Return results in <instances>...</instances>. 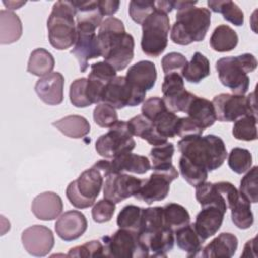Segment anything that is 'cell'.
Returning <instances> with one entry per match:
<instances>
[{"mask_svg":"<svg viewBox=\"0 0 258 258\" xmlns=\"http://www.w3.org/2000/svg\"><path fill=\"white\" fill-rule=\"evenodd\" d=\"M22 35V22L13 11H0V42L10 44L17 41Z\"/></svg>","mask_w":258,"mask_h":258,"instance_id":"obj_30","label":"cell"},{"mask_svg":"<svg viewBox=\"0 0 258 258\" xmlns=\"http://www.w3.org/2000/svg\"><path fill=\"white\" fill-rule=\"evenodd\" d=\"M184 113H186L187 117L204 130L214 125L217 121L216 111L212 101L197 95L192 97Z\"/></svg>","mask_w":258,"mask_h":258,"instance_id":"obj_26","label":"cell"},{"mask_svg":"<svg viewBox=\"0 0 258 258\" xmlns=\"http://www.w3.org/2000/svg\"><path fill=\"white\" fill-rule=\"evenodd\" d=\"M257 171L258 167L253 166L247 172V174L241 179L239 194L248 202L256 204L258 202L257 191Z\"/></svg>","mask_w":258,"mask_h":258,"instance_id":"obj_45","label":"cell"},{"mask_svg":"<svg viewBox=\"0 0 258 258\" xmlns=\"http://www.w3.org/2000/svg\"><path fill=\"white\" fill-rule=\"evenodd\" d=\"M98 5L102 15L111 16L115 14L120 6V1L118 0H99Z\"/></svg>","mask_w":258,"mask_h":258,"instance_id":"obj_54","label":"cell"},{"mask_svg":"<svg viewBox=\"0 0 258 258\" xmlns=\"http://www.w3.org/2000/svg\"><path fill=\"white\" fill-rule=\"evenodd\" d=\"M103 184V174L92 166L83 171L76 180L69 183L66 195L75 208L86 209L95 204Z\"/></svg>","mask_w":258,"mask_h":258,"instance_id":"obj_7","label":"cell"},{"mask_svg":"<svg viewBox=\"0 0 258 258\" xmlns=\"http://www.w3.org/2000/svg\"><path fill=\"white\" fill-rule=\"evenodd\" d=\"M225 213L226 212L216 206L203 207L202 211L196 217L194 226L197 233L204 241L214 236L220 230Z\"/></svg>","mask_w":258,"mask_h":258,"instance_id":"obj_24","label":"cell"},{"mask_svg":"<svg viewBox=\"0 0 258 258\" xmlns=\"http://www.w3.org/2000/svg\"><path fill=\"white\" fill-rule=\"evenodd\" d=\"M63 76L59 72H52L40 78L34 90L42 102L49 106H56L63 101Z\"/></svg>","mask_w":258,"mask_h":258,"instance_id":"obj_22","label":"cell"},{"mask_svg":"<svg viewBox=\"0 0 258 258\" xmlns=\"http://www.w3.org/2000/svg\"><path fill=\"white\" fill-rule=\"evenodd\" d=\"M229 167L237 174L248 171L252 166V154L248 149L235 147L228 156Z\"/></svg>","mask_w":258,"mask_h":258,"instance_id":"obj_44","label":"cell"},{"mask_svg":"<svg viewBox=\"0 0 258 258\" xmlns=\"http://www.w3.org/2000/svg\"><path fill=\"white\" fill-rule=\"evenodd\" d=\"M95 123L102 128H110L118 121L116 109L106 103H99L93 112Z\"/></svg>","mask_w":258,"mask_h":258,"instance_id":"obj_47","label":"cell"},{"mask_svg":"<svg viewBox=\"0 0 258 258\" xmlns=\"http://www.w3.org/2000/svg\"><path fill=\"white\" fill-rule=\"evenodd\" d=\"M70 101L77 108H85L92 105L87 94V79L75 80L70 86Z\"/></svg>","mask_w":258,"mask_h":258,"instance_id":"obj_46","label":"cell"},{"mask_svg":"<svg viewBox=\"0 0 258 258\" xmlns=\"http://www.w3.org/2000/svg\"><path fill=\"white\" fill-rule=\"evenodd\" d=\"M175 242L177 247L186 253L187 257H196L202 251L205 242L197 233L194 224H187L175 232Z\"/></svg>","mask_w":258,"mask_h":258,"instance_id":"obj_29","label":"cell"},{"mask_svg":"<svg viewBox=\"0 0 258 258\" xmlns=\"http://www.w3.org/2000/svg\"><path fill=\"white\" fill-rule=\"evenodd\" d=\"M212 103L221 122H234L243 116L257 115L255 92L248 96L222 93L215 96Z\"/></svg>","mask_w":258,"mask_h":258,"instance_id":"obj_8","label":"cell"},{"mask_svg":"<svg viewBox=\"0 0 258 258\" xmlns=\"http://www.w3.org/2000/svg\"><path fill=\"white\" fill-rule=\"evenodd\" d=\"M197 1H174L177 9L170 38L175 44L188 45L204 40L210 25L211 11L205 7H196Z\"/></svg>","mask_w":258,"mask_h":258,"instance_id":"obj_2","label":"cell"},{"mask_svg":"<svg viewBox=\"0 0 258 258\" xmlns=\"http://www.w3.org/2000/svg\"><path fill=\"white\" fill-rule=\"evenodd\" d=\"M231 218L234 225L242 230L249 229L254 223L251 203L244 199L241 195L236 204L231 208Z\"/></svg>","mask_w":258,"mask_h":258,"instance_id":"obj_39","label":"cell"},{"mask_svg":"<svg viewBox=\"0 0 258 258\" xmlns=\"http://www.w3.org/2000/svg\"><path fill=\"white\" fill-rule=\"evenodd\" d=\"M240 194L233 183L229 181L207 182L196 186V199L202 207L216 206L227 212L238 201Z\"/></svg>","mask_w":258,"mask_h":258,"instance_id":"obj_11","label":"cell"},{"mask_svg":"<svg viewBox=\"0 0 258 258\" xmlns=\"http://www.w3.org/2000/svg\"><path fill=\"white\" fill-rule=\"evenodd\" d=\"M93 167L98 169L103 176L106 177L111 173L132 172L136 174H144L151 168V164L149 159L144 155L126 152L111 160H98L93 164Z\"/></svg>","mask_w":258,"mask_h":258,"instance_id":"obj_14","label":"cell"},{"mask_svg":"<svg viewBox=\"0 0 258 258\" xmlns=\"http://www.w3.org/2000/svg\"><path fill=\"white\" fill-rule=\"evenodd\" d=\"M166 227L163 221V208L162 207H149L142 208L141 224L138 234L144 235L155 232Z\"/></svg>","mask_w":258,"mask_h":258,"instance_id":"obj_37","label":"cell"},{"mask_svg":"<svg viewBox=\"0 0 258 258\" xmlns=\"http://www.w3.org/2000/svg\"><path fill=\"white\" fill-rule=\"evenodd\" d=\"M161 91L167 109L173 113L185 112L191 98L195 94L184 89L183 78L178 73H169L165 75Z\"/></svg>","mask_w":258,"mask_h":258,"instance_id":"obj_16","label":"cell"},{"mask_svg":"<svg viewBox=\"0 0 258 258\" xmlns=\"http://www.w3.org/2000/svg\"><path fill=\"white\" fill-rule=\"evenodd\" d=\"M26 2L25 1H3V4L8 8V9H11V10H14V9H18L20 8L22 5H24Z\"/></svg>","mask_w":258,"mask_h":258,"instance_id":"obj_55","label":"cell"},{"mask_svg":"<svg viewBox=\"0 0 258 258\" xmlns=\"http://www.w3.org/2000/svg\"><path fill=\"white\" fill-rule=\"evenodd\" d=\"M167 107L164 101L159 97H151L143 102L141 107V113L143 116L152 121L159 113L166 110Z\"/></svg>","mask_w":258,"mask_h":258,"instance_id":"obj_52","label":"cell"},{"mask_svg":"<svg viewBox=\"0 0 258 258\" xmlns=\"http://www.w3.org/2000/svg\"><path fill=\"white\" fill-rule=\"evenodd\" d=\"M87 228L88 222L85 215L77 210L61 214L54 225L57 236L66 242L79 239L86 232Z\"/></svg>","mask_w":258,"mask_h":258,"instance_id":"obj_21","label":"cell"},{"mask_svg":"<svg viewBox=\"0 0 258 258\" xmlns=\"http://www.w3.org/2000/svg\"><path fill=\"white\" fill-rule=\"evenodd\" d=\"M238 248V239L232 233H221L213 239L203 250L202 256L210 257H232Z\"/></svg>","mask_w":258,"mask_h":258,"instance_id":"obj_28","label":"cell"},{"mask_svg":"<svg viewBox=\"0 0 258 258\" xmlns=\"http://www.w3.org/2000/svg\"><path fill=\"white\" fill-rule=\"evenodd\" d=\"M143 183V179L127 173H111L106 176L104 183V198L115 204L134 197Z\"/></svg>","mask_w":258,"mask_h":258,"instance_id":"obj_17","label":"cell"},{"mask_svg":"<svg viewBox=\"0 0 258 258\" xmlns=\"http://www.w3.org/2000/svg\"><path fill=\"white\" fill-rule=\"evenodd\" d=\"M127 123L132 135L146 140L153 146L161 145L167 142V138L162 137L156 131L153 123L142 114L134 116L129 121H127Z\"/></svg>","mask_w":258,"mask_h":258,"instance_id":"obj_27","label":"cell"},{"mask_svg":"<svg viewBox=\"0 0 258 258\" xmlns=\"http://www.w3.org/2000/svg\"><path fill=\"white\" fill-rule=\"evenodd\" d=\"M257 68V59L252 53L226 56L217 60L216 70L221 83L235 95L247 93L250 85L248 73Z\"/></svg>","mask_w":258,"mask_h":258,"instance_id":"obj_5","label":"cell"},{"mask_svg":"<svg viewBox=\"0 0 258 258\" xmlns=\"http://www.w3.org/2000/svg\"><path fill=\"white\" fill-rule=\"evenodd\" d=\"M68 257H104V246L98 240H92L83 245L71 248Z\"/></svg>","mask_w":258,"mask_h":258,"instance_id":"obj_49","label":"cell"},{"mask_svg":"<svg viewBox=\"0 0 258 258\" xmlns=\"http://www.w3.org/2000/svg\"><path fill=\"white\" fill-rule=\"evenodd\" d=\"M125 78L133 91L145 100L146 92L154 87L157 79L155 64L150 60H140L128 69Z\"/></svg>","mask_w":258,"mask_h":258,"instance_id":"obj_19","label":"cell"},{"mask_svg":"<svg viewBox=\"0 0 258 258\" xmlns=\"http://www.w3.org/2000/svg\"><path fill=\"white\" fill-rule=\"evenodd\" d=\"M58 131L70 138H82L90 133L91 126L89 121L80 115H69L57 121L52 122Z\"/></svg>","mask_w":258,"mask_h":258,"instance_id":"obj_31","label":"cell"},{"mask_svg":"<svg viewBox=\"0 0 258 258\" xmlns=\"http://www.w3.org/2000/svg\"><path fill=\"white\" fill-rule=\"evenodd\" d=\"M178 166L181 176L191 186L196 187L200 183L206 181L208 178L209 171L207 169L194 164L183 156H180Z\"/></svg>","mask_w":258,"mask_h":258,"instance_id":"obj_41","label":"cell"},{"mask_svg":"<svg viewBox=\"0 0 258 258\" xmlns=\"http://www.w3.org/2000/svg\"><path fill=\"white\" fill-rule=\"evenodd\" d=\"M105 257L141 258L149 256L148 250L141 243L138 232L119 229L111 236L102 237Z\"/></svg>","mask_w":258,"mask_h":258,"instance_id":"obj_10","label":"cell"},{"mask_svg":"<svg viewBox=\"0 0 258 258\" xmlns=\"http://www.w3.org/2000/svg\"><path fill=\"white\" fill-rule=\"evenodd\" d=\"M141 49L151 57L159 56L168 43V33L170 29L169 17L167 13L156 9L142 22Z\"/></svg>","mask_w":258,"mask_h":258,"instance_id":"obj_6","label":"cell"},{"mask_svg":"<svg viewBox=\"0 0 258 258\" xmlns=\"http://www.w3.org/2000/svg\"><path fill=\"white\" fill-rule=\"evenodd\" d=\"M54 64L55 60L48 50L44 48H36L30 53L27 63V72L42 78L52 73Z\"/></svg>","mask_w":258,"mask_h":258,"instance_id":"obj_34","label":"cell"},{"mask_svg":"<svg viewBox=\"0 0 258 258\" xmlns=\"http://www.w3.org/2000/svg\"><path fill=\"white\" fill-rule=\"evenodd\" d=\"M63 204L61 198L53 191H44L36 196L31 204L33 215L42 221L56 219L62 212Z\"/></svg>","mask_w":258,"mask_h":258,"instance_id":"obj_25","label":"cell"},{"mask_svg":"<svg viewBox=\"0 0 258 258\" xmlns=\"http://www.w3.org/2000/svg\"><path fill=\"white\" fill-rule=\"evenodd\" d=\"M75 16L76 8L73 1H57L53 4L47 19V34L54 48L64 50L75 44L77 39Z\"/></svg>","mask_w":258,"mask_h":258,"instance_id":"obj_4","label":"cell"},{"mask_svg":"<svg viewBox=\"0 0 258 258\" xmlns=\"http://www.w3.org/2000/svg\"><path fill=\"white\" fill-rule=\"evenodd\" d=\"M179 118L175 113L166 109L159 113L151 122L162 137L173 138L177 135Z\"/></svg>","mask_w":258,"mask_h":258,"instance_id":"obj_38","label":"cell"},{"mask_svg":"<svg viewBox=\"0 0 258 258\" xmlns=\"http://www.w3.org/2000/svg\"><path fill=\"white\" fill-rule=\"evenodd\" d=\"M257 117L243 116L235 121L232 134L238 140L253 141L257 139Z\"/></svg>","mask_w":258,"mask_h":258,"instance_id":"obj_43","label":"cell"},{"mask_svg":"<svg viewBox=\"0 0 258 258\" xmlns=\"http://www.w3.org/2000/svg\"><path fill=\"white\" fill-rule=\"evenodd\" d=\"M174 153L173 143L166 142L161 145L153 146L149 152V157L152 162V170H165L171 168L172 156Z\"/></svg>","mask_w":258,"mask_h":258,"instance_id":"obj_40","label":"cell"},{"mask_svg":"<svg viewBox=\"0 0 258 258\" xmlns=\"http://www.w3.org/2000/svg\"><path fill=\"white\" fill-rule=\"evenodd\" d=\"M116 210V205L114 202L104 198L95 204L92 209V218L96 223H106L109 222Z\"/></svg>","mask_w":258,"mask_h":258,"instance_id":"obj_50","label":"cell"},{"mask_svg":"<svg viewBox=\"0 0 258 258\" xmlns=\"http://www.w3.org/2000/svg\"><path fill=\"white\" fill-rule=\"evenodd\" d=\"M21 241L24 249L36 257L47 255L54 246L52 231L43 225H33L26 228L21 234Z\"/></svg>","mask_w":258,"mask_h":258,"instance_id":"obj_18","label":"cell"},{"mask_svg":"<svg viewBox=\"0 0 258 258\" xmlns=\"http://www.w3.org/2000/svg\"><path fill=\"white\" fill-rule=\"evenodd\" d=\"M138 236L152 257H166L174 246V232L167 227Z\"/></svg>","mask_w":258,"mask_h":258,"instance_id":"obj_23","label":"cell"},{"mask_svg":"<svg viewBox=\"0 0 258 258\" xmlns=\"http://www.w3.org/2000/svg\"><path fill=\"white\" fill-rule=\"evenodd\" d=\"M105 61L116 71H123L134 57V38L127 33L123 22L114 16L102 21L97 34Z\"/></svg>","mask_w":258,"mask_h":258,"instance_id":"obj_1","label":"cell"},{"mask_svg":"<svg viewBox=\"0 0 258 258\" xmlns=\"http://www.w3.org/2000/svg\"><path fill=\"white\" fill-rule=\"evenodd\" d=\"M142 102H144V99L133 91L123 76H116L109 82L101 98V103H106L115 109H123L127 106L135 107Z\"/></svg>","mask_w":258,"mask_h":258,"instance_id":"obj_15","label":"cell"},{"mask_svg":"<svg viewBox=\"0 0 258 258\" xmlns=\"http://www.w3.org/2000/svg\"><path fill=\"white\" fill-rule=\"evenodd\" d=\"M77 39L71 53L77 58L80 71L86 72L89 63L88 61L92 58L102 56V51L98 42L96 34V24L87 21H77Z\"/></svg>","mask_w":258,"mask_h":258,"instance_id":"obj_12","label":"cell"},{"mask_svg":"<svg viewBox=\"0 0 258 258\" xmlns=\"http://www.w3.org/2000/svg\"><path fill=\"white\" fill-rule=\"evenodd\" d=\"M186 63V57L182 53L175 51L165 54L161 59V67L165 75L169 73H178L181 75V72Z\"/></svg>","mask_w":258,"mask_h":258,"instance_id":"obj_51","label":"cell"},{"mask_svg":"<svg viewBox=\"0 0 258 258\" xmlns=\"http://www.w3.org/2000/svg\"><path fill=\"white\" fill-rule=\"evenodd\" d=\"M162 208L164 225L173 232L190 223V216L183 206L176 203H168Z\"/></svg>","mask_w":258,"mask_h":258,"instance_id":"obj_35","label":"cell"},{"mask_svg":"<svg viewBox=\"0 0 258 258\" xmlns=\"http://www.w3.org/2000/svg\"><path fill=\"white\" fill-rule=\"evenodd\" d=\"M177 177L178 171L174 166L165 170H153L147 179H143V183L134 198L147 205L162 201L169 192L170 183Z\"/></svg>","mask_w":258,"mask_h":258,"instance_id":"obj_13","label":"cell"},{"mask_svg":"<svg viewBox=\"0 0 258 258\" xmlns=\"http://www.w3.org/2000/svg\"><path fill=\"white\" fill-rule=\"evenodd\" d=\"M204 129L198 126L194 121H191L188 117H180L179 124L177 129V135L179 137H186L191 135H202Z\"/></svg>","mask_w":258,"mask_h":258,"instance_id":"obj_53","label":"cell"},{"mask_svg":"<svg viewBox=\"0 0 258 258\" xmlns=\"http://www.w3.org/2000/svg\"><path fill=\"white\" fill-rule=\"evenodd\" d=\"M237 32L226 24L217 26L210 38L211 47L219 52H226L233 50L238 44Z\"/></svg>","mask_w":258,"mask_h":258,"instance_id":"obj_32","label":"cell"},{"mask_svg":"<svg viewBox=\"0 0 258 258\" xmlns=\"http://www.w3.org/2000/svg\"><path fill=\"white\" fill-rule=\"evenodd\" d=\"M116 76V70L105 60L91 64V73L87 78V94L92 104L101 103L105 87Z\"/></svg>","mask_w":258,"mask_h":258,"instance_id":"obj_20","label":"cell"},{"mask_svg":"<svg viewBox=\"0 0 258 258\" xmlns=\"http://www.w3.org/2000/svg\"><path fill=\"white\" fill-rule=\"evenodd\" d=\"M177 147L181 156L208 171L218 169L227 157L225 142L213 134L183 137L177 142Z\"/></svg>","mask_w":258,"mask_h":258,"instance_id":"obj_3","label":"cell"},{"mask_svg":"<svg viewBox=\"0 0 258 258\" xmlns=\"http://www.w3.org/2000/svg\"><path fill=\"white\" fill-rule=\"evenodd\" d=\"M211 74L210 61L201 52L197 51L191 56L189 62L185 64L181 72V77L188 83L198 84Z\"/></svg>","mask_w":258,"mask_h":258,"instance_id":"obj_33","label":"cell"},{"mask_svg":"<svg viewBox=\"0 0 258 258\" xmlns=\"http://www.w3.org/2000/svg\"><path fill=\"white\" fill-rule=\"evenodd\" d=\"M136 142L126 121H117L109 131L102 134L96 141L95 148L99 155L113 159L123 153L131 152Z\"/></svg>","mask_w":258,"mask_h":258,"instance_id":"obj_9","label":"cell"},{"mask_svg":"<svg viewBox=\"0 0 258 258\" xmlns=\"http://www.w3.org/2000/svg\"><path fill=\"white\" fill-rule=\"evenodd\" d=\"M155 9L156 4L152 0H132L129 3V15L138 24H142Z\"/></svg>","mask_w":258,"mask_h":258,"instance_id":"obj_48","label":"cell"},{"mask_svg":"<svg viewBox=\"0 0 258 258\" xmlns=\"http://www.w3.org/2000/svg\"><path fill=\"white\" fill-rule=\"evenodd\" d=\"M142 208L135 205L125 206L117 216V225L121 229L138 232L141 224Z\"/></svg>","mask_w":258,"mask_h":258,"instance_id":"obj_42","label":"cell"},{"mask_svg":"<svg viewBox=\"0 0 258 258\" xmlns=\"http://www.w3.org/2000/svg\"><path fill=\"white\" fill-rule=\"evenodd\" d=\"M209 8L216 13H221L225 20L233 23L236 26H241L244 23V13L240 7L233 1H213L207 2Z\"/></svg>","mask_w":258,"mask_h":258,"instance_id":"obj_36","label":"cell"}]
</instances>
